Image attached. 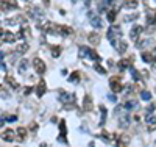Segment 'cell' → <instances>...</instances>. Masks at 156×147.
I'll return each mask as SVG.
<instances>
[{
	"mask_svg": "<svg viewBox=\"0 0 156 147\" xmlns=\"http://www.w3.org/2000/svg\"><path fill=\"white\" fill-rule=\"evenodd\" d=\"M61 100L62 102H73V96H72V94H62Z\"/></svg>",
	"mask_w": 156,
	"mask_h": 147,
	"instance_id": "obj_15",
	"label": "cell"
},
{
	"mask_svg": "<svg viewBox=\"0 0 156 147\" xmlns=\"http://www.w3.org/2000/svg\"><path fill=\"white\" fill-rule=\"evenodd\" d=\"M136 103H137L136 100H130V102H126V105H125V107L130 110V108H133V107H136Z\"/></svg>",
	"mask_w": 156,
	"mask_h": 147,
	"instance_id": "obj_27",
	"label": "cell"
},
{
	"mask_svg": "<svg viewBox=\"0 0 156 147\" xmlns=\"http://www.w3.org/2000/svg\"><path fill=\"white\" fill-rule=\"evenodd\" d=\"M45 91H47V86H45V81H39L38 83V88H36V92H38V96L41 97V96H44L45 94Z\"/></svg>",
	"mask_w": 156,
	"mask_h": 147,
	"instance_id": "obj_6",
	"label": "cell"
},
{
	"mask_svg": "<svg viewBox=\"0 0 156 147\" xmlns=\"http://www.w3.org/2000/svg\"><path fill=\"white\" fill-rule=\"evenodd\" d=\"M91 17H92V25H94V27H97V28H99V27H102V23H100V19H99V17H97V16H94V14H89Z\"/></svg>",
	"mask_w": 156,
	"mask_h": 147,
	"instance_id": "obj_12",
	"label": "cell"
},
{
	"mask_svg": "<svg viewBox=\"0 0 156 147\" xmlns=\"http://www.w3.org/2000/svg\"><path fill=\"white\" fill-rule=\"evenodd\" d=\"M115 14H117V11L111 9V11L108 13V20H109V22H114V17H115Z\"/></svg>",
	"mask_w": 156,
	"mask_h": 147,
	"instance_id": "obj_17",
	"label": "cell"
},
{
	"mask_svg": "<svg viewBox=\"0 0 156 147\" xmlns=\"http://www.w3.org/2000/svg\"><path fill=\"white\" fill-rule=\"evenodd\" d=\"M88 39H89V42H91V44H94V45H95V44H99V42H100V34H99V33H91Z\"/></svg>",
	"mask_w": 156,
	"mask_h": 147,
	"instance_id": "obj_7",
	"label": "cell"
},
{
	"mask_svg": "<svg viewBox=\"0 0 156 147\" xmlns=\"http://www.w3.org/2000/svg\"><path fill=\"white\" fill-rule=\"evenodd\" d=\"M31 92V88H25V94H30Z\"/></svg>",
	"mask_w": 156,
	"mask_h": 147,
	"instance_id": "obj_32",
	"label": "cell"
},
{
	"mask_svg": "<svg viewBox=\"0 0 156 147\" xmlns=\"http://www.w3.org/2000/svg\"><path fill=\"white\" fill-rule=\"evenodd\" d=\"M70 80H80V74H78V72H75V74H72V77H70Z\"/></svg>",
	"mask_w": 156,
	"mask_h": 147,
	"instance_id": "obj_30",
	"label": "cell"
},
{
	"mask_svg": "<svg viewBox=\"0 0 156 147\" xmlns=\"http://www.w3.org/2000/svg\"><path fill=\"white\" fill-rule=\"evenodd\" d=\"M0 89H2V86H0Z\"/></svg>",
	"mask_w": 156,
	"mask_h": 147,
	"instance_id": "obj_34",
	"label": "cell"
},
{
	"mask_svg": "<svg viewBox=\"0 0 156 147\" xmlns=\"http://www.w3.org/2000/svg\"><path fill=\"white\" fill-rule=\"evenodd\" d=\"M3 139L5 141H13L14 139V132L13 130H6L3 133Z\"/></svg>",
	"mask_w": 156,
	"mask_h": 147,
	"instance_id": "obj_10",
	"label": "cell"
},
{
	"mask_svg": "<svg viewBox=\"0 0 156 147\" xmlns=\"http://www.w3.org/2000/svg\"><path fill=\"white\" fill-rule=\"evenodd\" d=\"M117 50H119V53H125V50H126V44L123 42V41H120V42L117 44Z\"/></svg>",
	"mask_w": 156,
	"mask_h": 147,
	"instance_id": "obj_13",
	"label": "cell"
},
{
	"mask_svg": "<svg viewBox=\"0 0 156 147\" xmlns=\"http://www.w3.org/2000/svg\"><path fill=\"white\" fill-rule=\"evenodd\" d=\"M94 69H95V70H97L99 74H106V70L103 69V67L100 66V64H95V66H94Z\"/></svg>",
	"mask_w": 156,
	"mask_h": 147,
	"instance_id": "obj_22",
	"label": "cell"
},
{
	"mask_svg": "<svg viewBox=\"0 0 156 147\" xmlns=\"http://www.w3.org/2000/svg\"><path fill=\"white\" fill-rule=\"evenodd\" d=\"M17 133H19V136H20V139H24V138H25V135H27V130H25V128H24V127H20V128H19V130H17Z\"/></svg>",
	"mask_w": 156,
	"mask_h": 147,
	"instance_id": "obj_21",
	"label": "cell"
},
{
	"mask_svg": "<svg viewBox=\"0 0 156 147\" xmlns=\"http://www.w3.org/2000/svg\"><path fill=\"white\" fill-rule=\"evenodd\" d=\"M119 34H120V30H119L117 27H114V25H112L111 28H109V31H108V39L111 41V44H112V45H117V42H115V39H114V38H117Z\"/></svg>",
	"mask_w": 156,
	"mask_h": 147,
	"instance_id": "obj_3",
	"label": "cell"
},
{
	"mask_svg": "<svg viewBox=\"0 0 156 147\" xmlns=\"http://www.w3.org/2000/svg\"><path fill=\"white\" fill-rule=\"evenodd\" d=\"M109 85H111V89L114 92H120L122 91V81H120V77H112L111 80H109Z\"/></svg>",
	"mask_w": 156,
	"mask_h": 147,
	"instance_id": "obj_1",
	"label": "cell"
},
{
	"mask_svg": "<svg viewBox=\"0 0 156 147\" xmlns=\"http://www.w3.org/2000/svg\"><path fill=\"white\" fill-rule=\"evenodd\" d=\"M0 39L2 41H6V42H14L16 41V36L13 33H9V31H2L0 33Z\"/></svg>",
	"mask_w": 156,
	"mask_h": 147,
	"instance_id": "obj_4",
	"label": "cell"
},
{
	"mask_svg": "<svg viewBox=\"0 0 156 147\" xmlns=\"http://www.w3.org/2000/svg\"><path fill=\"white\" fill-rule=\"evenodd\" d=\"M16 6V0H0V8L8 9V8H14Z\"/></svg>",
	"mask_w": 156,
	"mask_h": 147,
	"instance_id": "obj_5",
	"label": "cell"
},
{
	"mask_svg": "<svg viewBox=\"0 0 156 147\" xmlns=\"http://www.w3.org/2000/svg\"><path fill=\"white\" fill-rule=\"evenodd\" d=\"M130 64H131V58L130 60H123L122 63H120V67H126V66H130Z\"/></svg>",
	"mask_w": 156,
	"mask_h": 147,
	"instance_id": "obj_28",
	"label": "cell"
},
{
	"mask_svg": "<svg viewBox=\"0 0 156 147\" xmlns=\"http://www.w3.org/2000/svg\"><path fill=\"white\" fill-rule=\"evenodd\" d=\"M141 97L144 99V100H150V99H152V94H150L148 91H142L141 92Z\"/></svg>",
	"mask_w": 156,
	"mask_h": 147,
	"instance_id": "obj_16",
	"label": "cell"
},
{
	"mask_svg": "<svg viewBox=\"0 0 156 147\" xmlns=\"http://www.w3.org/2000/svg\"><path fill=\"white\" fill-rule=\"evenodd\" d=\"M83 108H84L86 111L92 110V100H91V97H89V96H86V97H84V102H83Z\"/></svg>",
	"mask_w": 156,
	"mask_h": 147,
	"instance_id": "obj_9",
	"label": "cell"
},
{
	"mask_svg": "<svg viewBox=\"0 0 156 147\" xmlns=\"http://www.w3.org/2000/svg\"><path fill=\"white\" fill-rule=\"evenodd\" d=\"M28 49V45L27 44H22V45H19V49H17V52H19V53H24V52Z\"/></svg>",
	"mask_w": 156,
	"mask_h": 147,
	"instance_id": "obj_24",
	"label": "cell"
},
{
	"mask_svg": "<svg viewBox=\"0 0 156 147\" xmlns=\"http://www.w3.org/2000/svg\"><path fill=\"white\" fill-rule=\"evenodd\" d=\"M147 122H148L150 125H155V124H156V117H155V116H148V117H147Z\"/></svg>",
	"mask_w": 156,
	"mask_h": 147,
	"instance_id": "obj_23",
	"label": "cell"
},
{
	"mask_svg": "<svg viewBox=\"0 0 156 147\" xmlns=\"http://www.w3.org/2000/svg\"><path fill=\"white\" fill-rule=\"evenodd\" d=\"M16 119H17V117H16V116H9V117H8V122H14Z\"/></svg>",
	"mask_w": 156,
	"mask_h": 147,
	"instance_id": "obj_31",
	"label": "cell"
},
{
	"mask_svg": "<svg viewBox=\"0 0 156 147\" xmlns=\"http://www.w3.org/2000/svg\"><path fill=\"white\" fill-rule=\"evenodd\" d=\"M142 56H144V60H145L147 63H150V61H152V60H153V56H152V53H144Z\"/></svg>",
	"mask_w": 156,
	"mask_h": 147,
	"instance_id": "obj_26",
	"label": "cell"
},
{
	"mask_svg": "<svg viewBox=\"0 0 156 147\" xmlns=\"http://www.w3.org/2000/svg\"><path fill=\"white\" fill-rule=\"evenodd\" d=\"M20 36H30V28H28L27 25H24V28H22Z\"/></svg>",
	"mask_w": 156,
	"mask_h": 147,
	"instance_id": "obj_19",
	"label": "cell"
},
{
	"mask_svg": "<svg viewBox=\"0 0 156 147\" xmlns=\"http://www.w3.org/2000/svg\"><path fill=\"white\" fill-rule=\"evenodd\" d=\"M59 53H61V49H59L58 45L52 49V55H53V56H59Z\"/></svg>",
	"mask_w": 156,
	"mask_h": 147,
	"instance_id": "obj_20",
	"label": "cell"
},
{
	"mask_svg": "<svg viewBox=\"0 0 156 147\" xmlns=\"http://www.w3.org/2000/svg\"><path fill=\"white\" fill-rule=\"evenodd\" d=\"M6 81H8V83L13 86V88H17V81H16L13 77H9V75H8V77H6Z\"/></svg>",
	"mask_w": 156,
	"mask_h": 147,
	"instance_id": "obj_18",
	"label": "cell"
},
{
	"mask_svg": "<svg viewBox=\"0 0 156 147\" xmlns=\"http://www.w3.org/2000/svg\"><path fill=\"white\" fill-rule=\"evenodd\" d=\"M139 33H142V27L137 25V27H134V28L131 30V39H133V41H136L137 36H139Z\"/></svg>",
	"mask_w": 156,
	"mask_h": 147,
	"instance_id": "obj_8",
	"label": "cell"
},
{
	"mask_svg": "<svg viewBox=\"0 0 156 147\" xmlns=\"http://www.w3.org/2000/svg\"><path fill=\"white\" fill-rule=\"evenodd\" d=\"M33 66H34V70H36L38 74H44L45 72V63L42 60H39V58H33Z\"/></svg>",
	"mask_w": 156,
	"mask_h": 147,
	"instance_id": "obj_2",
	"label": "cell"
},
{
	"mask_svg": "<svg viewBox=\"0 0 156 147\" xmlns=\"http://www.w3.org/2000/svg\"><path fill=\"white\" fill-rule=\"evenodd\" d=\"M152 56H153L155 60H156V49H155V52H152Z\"/></svg>",
	"mask_w": 156,
	"mask_h": 147,
	"instance_id": "obj_33",
	"label": "cell"
},
{
	"mask_svg": "<svg viewBox=\"0 0 156 147\" xmlns=\"http://www.w3.org/2000/svg\"><path fill=\"white\" fill-rule=\"evenodd\" d=\"M137 3H139V0H125V5L128 8H136Z\"/></svg>",
	"mask_w": 156,
	"mask_h": 147,
	"instance_id": "obj_11",
	"label": "cell"
},
{
	"mask_svg": "<svg viewBox=\"0 0 156 147\" xmlns=\"http://www.w3.org/2000/svg\"><path fill=\"white\" fill-rule=\"evenodd\" d=\"M25 67H27V61H22L20 67H19V72H20V74H25Z\"/></svg>",
	"mask_w": 156,
	"mask_h": 147,
	"instance_id": "obj_25",
	"label": "cell"
},
{
	"mask_svg": "<svg viewBox=\"0 0 156 147\" xmlns=\"http://www.w3.org/2000/svg\"><path fill=\"white\" fill-rule=\"evenodd\" d=\"M59 130H61V139H64V135L67 133V130H66V124H64V121H61V124H59Z\"/></svg>",
	"mask_w": 156,
	"mask_h": 147,
	"instance_id": "obj_14",
	"label": "cell"
},
{
	"mask_svg": "<svg viewBox=\"0 0 156 147\" xmlns=\"http://www.w3.org/2000/svg\"><path fill=\"white\" fill-rule=\"evenodd\" d=\"M86 53H89V50L86 49V47H81V49H80V53H78V55H80V56H84Z\"/></svg>",
	"mask_w": 156,
	"mask_h": 147,
	"instance_id": "obj_29",
	"label": "cell"
}]
</instances>
